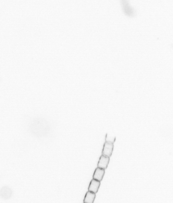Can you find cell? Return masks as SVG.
<instances>
[{"instance_id":"obj_1","label":"cell","mask_w":173,"mask_h":203,"mask_svg":"<svg viewBox=\"0 0 173 203\" xmlns=\"http://www.w3.org/2000/svg\"><path fill=\"white\" fill-rule=\"evenodd\" d=\"M114 147L113 144L105 142L103 146L102 155L108 157H110L113 152Z\"/></svg>"},{"instance_id":"obj_3","label":"cell","mask_w":173,"mask_h":203,"mask_svg":"<svg viewBox=\"0 0 173 203\" xmlns=\"http://www.w3.org/2000/svg\"><path fill=\"white\" fill-rule=\"evenodd\" d=\"M100 184H101V183L100 181H97L95 179H92L90 182V185L88 188L89 191L96 194L99 188Z\"/></svg>"},{"instance_id":"obj_6","label":"cell","mask_w":173,"mask_h":203,"mask_svg":"<svg viewBox=\"0 0 173 203\" xmlns=\"http://www.w3.org/2000/svg\"><path fill=\"white\" fill-rule=\"evenodd\" d=\"M115 137H113L112 136L108 135V134L106 135V139H105L106 142H108V143H112V144H113V143L115 142Z\"/></svg>"},{"instance_id":"obj_4","label":"cell","mask_w":173,"mask_h":203,"mask_svg":"<svg viewBox=\"0 0 173 203\" xmlns=\"http://www.w3.org/2000/svg\"><path fill=\"white\" fill-rule=\"evenodd\" d=\"M105 173V169L97 168L93 175V179L97 181H101L103 179Z\"/></svg>"},{"instance_id":"obj_5","label":"cell","mask_w":173,"mask_h":203,"mask_svg":"<svg viewBox=\"0 0 173 203\" xmlns=\"http://www.w3.org/2000/svg\"><path fill=\"white\" fill-rule=\"evenodd\" d=\"M96 197V194L88 191L84 199V203H93Z\"/></svg>"},{"instance_id":"obj_2","label":"cell","mask_w":173,"mask_h":203,"mask_svg":"<svg viewBox=\"0 0 173 203\" xmlns=\"http://www.w3.org/2000/svg\"><path fill=\"white\" fill-rule=\"evenodd\" d=\"M109 157L102 155L100 157L98 163V168L102 169H106L109 162Z\"/></svg>"}]
</instances>
